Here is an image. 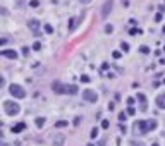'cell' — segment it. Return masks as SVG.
<instances>
[{"label": "cell", "mask_w": 165, "mask_h": 146, "mask_svg": "<svg viewBox=\"0 0 165 146\" xmlns=\"http://www.w3.org/2000/svg\"><path fill=\"white\" fill-rule=\"evenodd\" d=\"M156 127V120L155 119H151V120H139L134 124V131H136L138 134H148L150 131H153Z\"/></svg>", "instance_id": "obj_1"}, {"label": "cell", "mask_w": 165, "mask_h": 146, "mask_svg": "<svg viewBox=\"0 0 165 146\" xmlns=\"http://www.w3.org/2000/svg\"><path fill=\"white\" fill-rule=\"evenodd\" d=\"M4 108H5V112H7V115H17L19 114V103H16V101H12V100H9V101H5L4 103Z\"/></svg>", "instance_id": "obj_2"}, {"label": "cell", "mask_w": 165, "mask_h": 146, "mask_svg": "<svg viewBox=\"0 0 165 146\" xmlns=\"http://www.w3.org/2000/svg\"><path fill=\"white\" fill-rule=\"evenodd\" d=\"M9 93L12 95L14 98H24L26 96V91H24V88L19 86V84H10L9 86Z\"/></svg>", "instance_id": "obj_3"}, {"label": "cell", "mask_w": 165, "mask_h": 146, "mask_svg": "<svg viewBox=\"0 0 165 146\" xmlns=\"http://www.w3.org/2000/svg\"><path fill=\"white\" fill-rule=\"evenodd\" d=\"M83 100H84V101H89V103H97L98 95L93 89H84V91H83Z\"/></svg>", "instance_id": "obj_4"}, {"label": "cell", "mask_w": 165, "mask_h": 146, "mask_svg": "<svg viewBox=\"0 0 165 146\" xmlns=\"http://www.w3.org/2000/svg\"><path fill=\"white\" fill-rule=\"evenodd\" d=\"M112 7H114V0H107L102 7V17H107L108 14L112 12Z\"/></svg>", "instance_id": "obj_5"}, {"label": "cell", "mask_w": 165, "mask_h": 146, "mask_svg": "<svg viewBox=\"0 0 165 146\" xmlns=\"http://www.w3.org/2000/svg\"><path fill=\"white\" fill-rule=\"evenodd\" d=\"M28 26H29V29L35 33V36H40L38 29H40V26H41V24H40L38 21H36V19H29V21H28Z\"/></svg>", "instance_id": "obj_6"}, {"label": "cell", "mask_w": 165, "mask_h": 146, "mask_svg": "<svg viewBox=\"0 0 165 146\" xmlns=\"http://www.w3.org/2000/svg\"><path fill=\"white\" fill-rule=\"evenodd\" d=\"M52 89H53L57 95H62V93H66V86H64L60 81H53V83H52Z\"/></svg>", "instance_id": "obj_7"}, {"label": "cell", "mask_w": 165, "mask_h": 146, "mask_svg": "<svg viewBox=\"0 0 165 146\" xmlns=\"http://www.w3.org/2000/svg\"><path fill=\"white\" fill-rule=\"evenodd\" d=\"M79 21H83V16H81V17H71V19H69V31H74V29L78 28Z\"/></svg>", "instance_id": "obj_8"}, {"label": "cell", "mask_w": 165, "mask_h": 146, "mask_svg": "<svg viewBox=\"0 0 165 146\" xmlns=\"http://www.w3.org/2000/svg\"><path fill=\"white\" fill-rule=\"evenodd\" d=\"M64 141H66L64 134H55V136H53V139H52L53 146H64Z\"/></svg>", "instance_id": "obj_9"}, {"label": "cell", "mask_w": 165, "mask_h": 146, "mask_svg": "<svg viewBox=\"0 0 165 146\" xmlns=\"http://www.w3.org/2000/svg\"><path fill=\"white\" fill-rule=\"evenodd\" d=\"M138 100H139V103H141V110L145 112L146 108H148V101H146V96L143 95V93H139V95H138Z\"/></svg>", "instance_id": "obj_10"}, {"label": "cell", "mask_w": 165, "mask_h": 146, "mask_svg": "<svg viewBox=\"0 0 165 146\" xmlns=\"http://www.w3.org/2000/svg\"><path fill=\"white\" fill-rule=\"evenodd\" d=\"M155 101H156V105H158V108H162V110H164V108H165V93L158 95Z\"/></svg>", "instance_id": "obj_11"}, {"label": "cell", "mask_w": 165, "mask_h": 146, "mask_svg": "<svg viewBox=\"0 0 165 146\" xmlns=\"http://www.w3.org/2000/svg\"><path fill=\"white\" fill-rule=\"evenodd\" d=\"M0 53H2V55H5L7 58H17V53H16L14 50H2Z\"/></svg>", "instance_id": "obj_12"}, {"label": "cell", "mask_w": 165, "mask_h": 146, "mask_svg": "<svg viewBox=\"0 0 165 146\" xmlns=\"http://www.w3.org/2000/svg\"><path fill=\"white\" fill-rule=\"evenodd\" d=\"M66 93H67V95H76V93H78V86H76V84H67V86H66Z\"/></svg>", "instance_id": "obj_13"}, {"label": "cell", "mask_w": 165, "mask_h": 146, "mask_svg": "<svg viewBox=\"0 0 165 146\" xmlns=\"http://www.w3.org/2000/svg\"><path fill=\"white\" fill-rule=\"evenodd\" d=\"M24 127H26V124H24V122H21V124H17V126H12V132H21Z\"/></svg>", "instance_id": "obj_14"}, {"label": "cell", "mask_w": 165, "mask_h": 146, "mask_svg": "<svg viewBox=\"0 0 165 146\" xmlns=\"http://www.w3.org/2000/svg\"><path fill=\"white\" fill-rule=\"evenodd\" d=\"M67 124H69L67 120H58V122H55V127H57V129H60V127H66Z\"/></svg>", "instance_id": "obj_15"}, {"label": "cell", "mask_w": 165, "mask_h": 146, "mask_svg": "<svg viewBox=\"0 0 165 146\" xmlns=\"http://www.w3.org/2000/svg\"><path fill=\"white\" fill-rule=\"evenodd\" d=\"M139 52H141V53H150V48H148V47H146V45H141V47H139Z\"/></svg>", "instance_id": "obj_16"}, {"label": "cell", "mask_w": 165, "mask_h": 146, "mask_svg": "<svg viewBox=\"0 0 165 146\" xmlns=\"http://www.w3.org/2000/svg\"><path fill=\"white\" fill-rule=\"evenodd\" d=\"M36 126H38V127H43V126H45V119H43V117L36 119Z\"/></svg>", "instance_id": "obj_17"}, {"label": "cell", "mask_w": 165, "mask_h": 146, "mask_svg": "<svg viewBox=\"0 0 165 146\" xmlns=\"http://www.w3.org/2000/svg\"><path fill=\"white\" fill-rule=\"evenodd\" d=\"M126 119H127V114H124V112H120V114H119V120H120V122H124Z\"/></svg>", "instance_id": "obj_18"}, {"label": "cell", "mask_w": 165, "mask_h": 146, "mask_svg": "<svg viewBox=\"0 0 165 146\" xmlns=\"http://www.w3.org/2000/svg\"><path fill=\"white\" fill-rule=\"evenodd\" d=\"M89 136H91V137H97L98 136V127H93V129H91V134H89Z\"/></svg>", "instance_id": "obj_19"}, {"label": "cell", "mask_w": 165, "mask_h": 146, "mask_svg": "<svg viewBox=\"0 0 165 146\" xmlns=\"http://www.w3.org/2000/svg\"><path fill=\"white\" fill-rule=\"evenodd\" d=\"M43 28H45V31H47V33H53V28H52V26H50V24H45V26H43Z\"/></svg>", "instance_id": "obj_20"}, {"label": "cell", "mask_w": 165, "mask_h": 146, "mask_svg": "<svg viewBox=\"0 0 165 146\" xmlns=\"http://www.w3.org/2000/svg\"><path fill=\"white\" fill-rule=\"evenodd\" d=\"M120 48L124 50V52H127V50H129V43H124V41H122V43H120Z\"/></svg>", "instance_id": "obj_21"}, {"label": "cell", "mask_w": 165, "mask_h": 146, "mask_svg": "<svg viewBox=\"0 0 165 146\" xmlns=\"http://www.w3.org/2000/svg\"><path fill=\"white\" fill-rule=\"evenodd\" d=\"M29 5H31V7H38L40 2H38V0H31V2H29Z\"/></svg>", "instance_id": "obj_22"}, {"label": "cell", "mask_w": 165, "mask_h": 146, "mask_svg": "<svg viewBox=\"0 0 165 146\" xmlns=\"http://www.w3.org/2000/svg\"><path fill=\"white\" fill-rule=\"evenodd\" d=\"M33 48H35V50H41V43H40V41H36V43L33 45Z\"/></svg>", "instance_id": "obj_23"}, {"label": "cell", "mask_w": 165, "mask_h": 146, "mask_svg": "<svg viewBox=\"0 0 165 146\" xmlns=\"http://www.w3.org/2000/svg\"><path fill=\"white\" fill-rule=\"evenodd\" d=\"M81 81H83V83H89V76H86V74L81 76Z\"/></svg>", "instance_id": "obj_24"}, {"label": "cell", "mask_w": 165, "mask_h": 146, "mask_svg": "<svg viewBox=\"0 0 165 146\" xmlns=\"http://www.w3.org/2000/svg\"><path fill=\"white\" fill-rule=\"evenodd\" d=\"M112 31H114V28H112L110 24H107V26H105V33H112Z\"/></svg>", "instance_id": "obj_25"}, {"label": "cell", "mask_w": 165, "mask_h": 146, "mask_svg": "<svg viewBox=\"0 0 165 146\" xmlns=\"http://www.w3.org/2000/svg\"><path fill=\"white\" fill-rule=\"evenodd\" d=\"M5 86V79H4V76L0 74V88H4Z\"/></svg>", "instance_id": "obj_26"}, {"label": "cell", "mask_w": 165, "mask_h": 146, "mask_svg": "<svg viewBox=\"0 0 165 146\" xmlns=\"http://www.w3.org/2000/svg\"><path fill=\"white\" fill-rule=\"evenodd\" d=\"M22 55H26V57L29 55V48H28V47H24V48H22Z\"/></svg>", "instance_id": "obj_27"}, {"label": "cell", "mask_w": 165, "mask_h": 146, "mask_svg": "<svg viewBox=\"0 0 165 146\" xmlns=\"http://www.w3.org/2000/svg\"><path fill=\"white\" fill-rule=\"evenodd\" d=\"M108 126H110V122H108V120H103V122H102V127H103V129H107Z\"/></svg>", "instance_id": "obj_28"}, {"label": "cell", "mask_w": 165, "mask_h": 146, "mask_svg": "<svg viewBox=\"0 0 165 146\" xmlns=\"http://www.w3.org/2000/svg\"><path fill=\"white\" fill-rule=\"evenodd\" d=\"M127 114H129V115H134V107H129V110H127Z\"/></svg>", "instance_id": "obj_29"}, {"label": "cell", "mask_w": 165, "mask_h": 146, "mask_svg": "<svg viewBox=\"0 0 165 146\" xmlns=\"http://www.w3.org/2000/svg\"><path fill=\"white\" fill-rule=\"evenodd\" d=\"M155 21H156V22H160V21H162V14H156V16H155Z\"/></svg>", "instance_id": "obj_30"}, {"label": "cell", "mask_w": 165, "mask_h": 146, "mask_svg": "<svg viewBox=\"0 0 165 146\" xmlns=\"http://www.w3.org/2000/svg\"><path fill=\"white\" fill-rule=\"evenodd\" d=\"M7 41H9V40H7V38H0V45H5Z\"/></svg>", "instance_id": "obj_31"}, {"label": "cell", "mask_w": 165, "mask_h": 146, "mask_svg": "<svg viewBox=\"0 0 165 146\" xmlns=\"http://www.w3.org/2000/svg\"><path fill=\"white\" fill-rule=\"evenodd\" d=\"M79 122H81V117H76V120H74V126H79Z\"/></svg>", "instance_id": "obj_32"}, {"label": "cell", "mask_w": 165, "mask_h": 146, "mask_svg": "<svg viewBox=\"0 0 165 146\" xmlns=\"http://www.w3.org/2000/svg\"><path fill=\"white\" fill-rule=\"evenodd\" d=\"M134 103V98H127V105H133Z\"/></svg>", "instance_id": "obj_33"}, {"label": "cell", "mask_w": 165, "mask_h": 146, "mask_svg": "<svg viewBox=\"0 0 165 146\" xmlns=\"http://www.w3.org/2000/svg\"><path fill=\"white\" fill-rule=\"evenodd\" d=\"M120 57V52H114V58H119Z\"/></svg>", "instance_id": "obj_34"}, {"label": "cell", "mask_w": 165, "mask_h": 146, "mask_svg": "<svg viewBox=\"0 0 165 146\" xmlns=\"http://www.w3.org/2000/svg\"><path fill=\"white\" fill-rule=\"evenodd\" d=\"M79 2H81V4H89L91 0H79Z\"/></svg>", "instance_id": "obj_35"}, {"label": "cell", "mask_w": 165, "mask_h": 146, "mask_svg": "<svg viewBox=\"0 0 165 146\" xmlns=\"http://www.w3.org/2000/svg\"><path fill=\"white\" fill-rule=\"evenodd\" d=\"M133 146H145V145H143V143H138V145H136V143H134V145H133Z\"/></svg>", "instance_id": "obj_36"}, {"label": "cell", "mask_w": 165, "mask_h": 146, "mask_svg": "<svg viewBox=\"0 0 165 146\" xmlns=\"http://www.w3.org/2000/svg\"><path fill=\"white\" fill-rule=\"evenodd\" d=\"M0 146H10V145H7V143H0Z\"/></svg>", "instance_id": "obj_37"}, {"label": "cell", "mask_w": 165, "mask_h": 146, "mask_svg": "<svg viewBox=\"0 0 165 146\" xmlns=\"http://www.w3.org/2000/svg\"><path fill=\"white\" fill-rule=\"evenodd\" d=\"M2 136H4V132H2V131H0V137H2Z\"/></svg>", "instance_id": "obj_38"}, {"label": "cell", "mask_w": 165, "mask_h": 146, "mask_svg": "<svg viewBox=\"0 0 165 146\" xmlns=\"http://www.w3.org/2000/svg\"><path fill=\"white\" fill-rule=\"evenodd\" d=\"M151 146H160V145H156V143H155V145H151Z\"/></svg>", "instance_id": "obj_39"}, {"label": "cell", "mask_w": 165, "mask_h": 146, "mask_svg": "<svg viewBox=\"0 0 165 146\" xmlns=\"http://www.w3.org/2000/svg\"><path fill=\"white\" fill-rule=\"evenodd\" d=\"M0 127H2V122H0Z\"/></svg>", "instance_id": "obj_40"}, {"label": "cell", "mask_w": 165, "mask_h": 146, "mask_svg": "<svg viewBox=\"0 0 165 146\" xmlns=\"http://www.w3.org/2000/svg\"><path fill=\"white\" fill-rule=\"evenodd\" d=\"M164 33H165V28H164Z\"/></svg>", "instance_id": "obj_41"}]
</instances>
